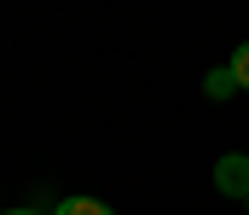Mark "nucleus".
Instances as JSON below:
<instances>
[{
	"label": "nucleus",
	"mask_w": 249,
	"mask_h": 215,
	"mask_svg": "<svg viewBox=\"0 0 249 215\" xmlns=\"http://www.w3.org/2000/svg\"><path fill=\"white\" fill-rule=\"evenodd\" d=\"M214 186H220L226 198H244L249 192V151H226V157L214 163Z\"/></svg>",
	"instance_id": "1"
},
{
	"label": "nucleus",
	"mask_w": 249,
	"mask_h": 215,
	"mask_svg": "<svg viewBox=\"0 0 249 215\" xmlns=\"http://www.w3.org/2000/svg\"><path fill=\"white\" fill-rule=\"evenodd\" d=\"M53 215H116L110 204H99V198H58Z\"/></svg>",
	"instance_id": "2"
},
{
	"label": "nucleus",
	"mask_w": 249,
	"mask_h": 215,
	"mask_svg": "<svg viewBox=\"0 0 249 215\" xmlns=\"http://www.w3.org/2000/svg\"><path fill=\"white\" fill-rule=\"evenodd\" d=\"M203 87H209V99H232V87H238L232 64H226V70H209V81H203Z\"/></svg>",
	"instance_id": "3"
},
{
	"label": "nucleus",
	"mask_w": 249,
	"mask_h": 215,
	"mask_svg": "<svg viewBox=\"0 0 249 215\" xmlns=\"http://www.w3.org/2000/svg\"><path fill=\"white\" fill-rule=\"evenodd\" d=\"M232 76H238V87L249 93V41L238 47V53H232Z\"/></svg>",
	"instance_id": "4"
},
{
	"label": "nucleus",
	"mask_w": 249,
	"mask_h": 215,
	"mask_svg": "<svg viewBox=\"0 0 249 215\" xmlns=\"http://www.w3.org/2000/svg\"><path fill=\"white\" fill-rule=\"evenodd\" d=\"M0 215H35V210H0Z\"/></svg>",
	"instance_id": "5"
},
{
	"label": "nucleus",
	"mask_w": 249,
	"mask_h": 215,
	"mask_svg": "<svg viewBox=\"0 0 249 215\" xmlns=\"http://www.w3.org/2000/svg\"><path fill=\"white\" fill-rule=\"evenodd\" d=\"M244 210H249V192H244Z\"/></svg>",
	"instance_id": "6"
}]
</instances>
